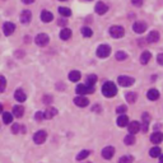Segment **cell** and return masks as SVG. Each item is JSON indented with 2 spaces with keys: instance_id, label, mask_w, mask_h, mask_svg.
<instances>
[{
  "instance_id": "1",
  "label": "cell",
  "mask_w": 163,
  "mask_h": 163,
  "mask_svg": "<svg viewBox=\"0 0 163 163\" xmlns=\"http://www.w3.org/2000/svg\"><path fill=\"white\" fill-rule=\"evenodd\" d=\"M102 93H103V96L107 98L114 97L117 93V88L112 82H106L103 85H102Z\"/></svg>"
},
{
  "instance_id": "2",
  "label": "cell",
  "mask_w": 163,
  "mask_h": 163,
  "mask_svg": "<svg viewBox=\"0 0 163 163\" xmlns=\"http://www.w3.org/2000/svg\"><path fill=\"white\" fill-rule=\"evenodd\" d=\"M110 35L114 38H121L125 35V31L121 25H112V27L110 28Z\"/></svg>"
},
{
  "instance_id": "3",
  "label": "cell",
  "mask_w": 163,
  "mask_h": 163,
  "mask_svg": "<svg viewBox=\"0 0 163 163\" xmlns=\"http://www.w3.org/2000/svg\"><path fill=\"white\" fill-rule=\"evenodd\" d=\"M134 82H135V79L131 78V76H127V75H121V76H118V79H117V83L121 85V87H131Z\"/></svg>"
},
{
  "instance_id": "4",
  "label": "cell",
  "mask_w": 163,
  "mask_h": 163,
  "mask_svg": "<svg viewBox=\"0 0 163 163\" xmlns=\"http://www.w3.org/2000/svg\"><path fill=\"white\" fill-rule=\"evenodd\" d=\"M94 92V88L93 87H88L87 84H79L76 85V93L79 96H84V94H91Z\"/></svg>"
},
{
  "instance_id": "5",
  "label": "cell",
  "mask_w": 163,
  "mask_h": 163,
  "mask_svg": "<svg viewBox=\"0 0 163 163\" xmlns=\"http://www.w3.org/2000/svg\"><path fill=\"white\" fill-rule=\"evenodd\" d=\"M96 52H97V56H98V57L105 59V57L110 56V54H111V47H110L108 45H101V46L97 49Z\"/></svg>"
},
{
  "instance_id": "6",
  "label": "cell",
  "mask_w": 163,
  "mask_h": 163,
  "mask_svg": "<svg viewBox=\"0 0 163 163\" xmlns=\"http://www.w3.org/2000/svg\"><path fill=\"white\" fill-rule=\"evenodd\" d=\"M36 44L38 45V46H46L47 44H49V41H50V37L46 35V33H40V35H37L36 36Z\"/></svg>"
},
{
  "instance_id": "7",
  "label": "cell",
  "mask_w": 163,
  "mask_h": 163,
  "mask_svg": "<svg viewBox=\"0 0 163 163\" xmlns=\"http://www.w3.org/2000/svg\"><path fill=\"white\" fill-rule=\"evenodd\" d=\"M46 138H47V133L45 130H40L33 135V140H35L36 144H42L46 140Z\"/></svg>"
},
{
  "instance_id": "8",
  "label": "cell",
  "mask_w": 163,
  "mask_h": 163,
  "mask_svg": "<svg viewBox=\"0 0 163 163\" xmlns=\"http://www.w3.org/2000/svg\"><path fill=\"white\" fill-rule=\"evenodd\" d=\"M133 29L135 33H143L144 31H147V23L143 21H138L133 24Z\"/></svg>"
},
{
  "instance_id": "9",
  "label": "cell",
  "mask_w": 163,
  "mask_h": 163,
  "mask_svg": "<svg viewBox=\"0 0 163 163\" xmlns=\"http://www.w3.org/2000/svg\"><path fill=\"white\" fill-rule=\"evenodd\" d=\"M15 31V24L12 22H5L3 25V32L5 36H10L12 33Z\"/></svg>"
},
{
  "instance_id": "10",
  "label": "cell",
  "mask_w": 163,
  "mask_h": 163,
  "mask_svg": "<svg viewBox=\"0 0 163 163\" xmlns=\"http://www.w3.org/2000/svg\"><path fill=\"white\" fill-rule=\"evenodd\" d=\"M114 154H115L114 147H106V148H103V150H102V157L105 159H111L114 157Z\"/></svg>"
},
{
  "instance_id": "11",
  "label": "cell",
  "mask_w": 163,
  "mask_h": 163,
  "mask_svg": "<svg viewBox=\"0 0 163 163\" xmlns=\"http://www.w3.org/2000/svg\"><path fill=\"white\" fill-rule=\"evenodd\" d=\"M74 103L76 106H79V107H85V106H88L89 101H88V98H85L83 96H79V97H75L74 98Z\"/></svg>"
},
{
  "instance_id": "12",
  "label": "cell",
  "mask_w": 163,
  "mask_h": 163,
  "mask_svg": "<svg viewBox=\"0 0 163 163\" xmlns=\"http://www.w3.org/2000/svg\"><path fill=\"white\" fill-rule=\"evenodd\" d=\"M127 127H129V131H130V134H136L139 130H140V122H138V121H131V122H129V125H127Z\"/></svg>"
},
{
  "instance_id": "13",
  "label": "cell",
  "mask_w": 163,
  "mask_h": 163,
  "mask_svg": "<svg viewBox=\"0 0 163 163\" xmlns=\"http://www.w3.org/2000/svg\"><path fill=\"white\" fill-rule=\"evenodd\" d=\"M32 19V13L29 10H23L22 14H21V22L23 24H28Z\"/></svg>"
},
{
  "instance_id": "14",
  "label": "cell",
  "mask_w": 163,
  "mask_h": 163,
  "mask_svg": "<svg viewBox=\"0 0 163 163\" xmlns=\"http://www.w3.org/2000/svg\"><path fill=\"white\" fill-rule=\"evenodd\" d=\"M41 19H42V22H45V23H50L51 21L54 19V15H52V13H50L49 10H44L41 13Z\"/></svg>"
},
{
  "instance_id": "15",
  "label": "cell",
  "mask_w": 163,
  "mask_h": 163,
  "mask_svg": "<svg viewBox=\"0 0 163 163\" xmlns=\"http://www.w3.org/2000/svg\"><path fill=\"white\" fill-rule=\"evenodd\" d=\"M158 40H159V32L158 31H152L147 37V41L150 42V44H154V42H157Z\"/></svg>"
},
{
  "instance_id": "16",
  "label": "cell",
  "mask_w": 163,
  "mask_h": 163,
  "mask_svg": "<svg viewBox=\"0 0 163 163\" xmlns=\"http://www.w3.org/2000/svg\"><path fill=\"white\" fill-rule=\"evenodd\" d=\"M108 10V6L105 4V3H102V2H98L97 3V5H96V12L98 13V14H105L106 12Z\"/></svg>"
},
{
  "instance_id": "17",
  "label": "cell",
  "mask_w": 163,
  "mask_h": 163,
  "mask_svg": "<svg viewBox=\"0 0 163 163\" xmlns=\"http://www.w3.org/2000/svg\"><path fill=\"white\" fill-rule=\"evenodd\" d=\"M147 97H148V99H150V101L158 99V98H159V92H158V89H154V88L149 89L148 93H147Z\"/></svg>"
},
{
  "instance_id": "18",
  "label": "cell",
  "mask_w": 163,
  "mask_h": 163,
  "mask_svg": "<svg viewBox=\"0 0 163 163\" xmlns=\"http://www.w3.org/2000/svg\"><path fill=\"white\" fill-rule=\"evenodd\" d=\"M127 122H129V117L126 116V115H120L118 117H117V121H116V124L120 126V127H124V126H127Z\"/></svg>"
},
{
  "instance_id": "19",
  "label": "cell",
  "mask_w": 163,
  "mask_h": 163,
  "mask_svg": "<svg viewBox=\"0 0 163 163\" xmlns=\"http://www.w3.org/2000/svg\"><path fill=\"white\" fill-rule=\"evenodd\" d=\"M14 97L18 102H24L27 99V96H25V92H23L22 89H17L15 93H14Z\"/></svg>"
},
{
  "instance_id": "20",
  "label": "cell",
  "mask_w": 163,
  "mask_h": 163,
  "mask_svg": "<svg viewBox=\"0 0 163 163\" xmlns=\"http://www.w3.org/2000/svg\"><path fill=\"white\" fill-rule=\"evenodd\" d=\"M163 140V134L162 133H153L150 136V142L154 144H158Z\"/></svg>"
},
{
  "instance_id": "21",
  "label": "cell",
  "mask_w": 163,
  "mask_h": 163,
  "mask_svg": "<svg viewBox=\"0 0 163 163\" xmlns=\"http://www.w3.org/2000/svg\"><path fill=\"white\" fill-rule=\"evenodd\" d=\"M72 37V31L69 28H63L61 32H60V38L66 41V40H69Z\"/></svg>"
},
{
  "instance_id": "22",
  "label": "cell",
  "mask_w": 163,
  "mask_h": 163,
  "mask_svg": "<svg viewBox=\"0 0 163 163\" xmlns=\"http://www.w3.org/2000/svg\"><path fill=\"white\" fill-rule=\"evenodd\" d=\"M57 114V111H56V108H52V107H50V108H47L45 112H44V118H52L55 115Z\"/></svg>"
},
{
  "instance_id": "23",
  "label": "cell",
  "mask_w": 163,
  "mask_h": 163,
  "mask_svg": "<svg viewBox=\"0 0 163 163\" xmlns=\"http://www.w3.org/2000/svg\"><path fill=\"white\" fill-rule=\"evenodd\" d=\"M150 57H152V55H150L149 51H144V52L142 54V56H140V63H142L143 65L148 64L149 60H150Z\"/></svg>"
},
{
  "instance_id": "24",
  "label": "cell",
  "mask_w": 163,
  "mask_h": 163,
  "mask_svg": "<svg viewBox=\"0 0 163 163\" xmlns=\"http://www.w3.org/2000/svg\"><path fill=\"white\" fill-rule=\"evenodd\" d=\"M69 79L70 82H78L80 79V73L78 70H73L69 73Z\"/></svg>"
},
{
  "instance_id": "25",
  "label": "cell",
  "mask_w": 163,
  "mask_h": 163,
  "mask_svg": "<svg viewBox=\"0 0 163 163\" xmlns=\"http://www.w3.org/2000/svg\"><path fill=\"white\" fill-rule=\"evenodd\" d=\"M23 112H24V108L22 106H14L13 107V115L15 117H22L23 116Z\"/></svg>"
},
{
  "instance_id": "26",
  "label": "cell",
  "mask_w": 163,
  "mask_h": 163,
  "mask_svg": "<svg viewBox=\"0 0 163 163\" xmlns=\"http://www.w3.org/2000/svg\"><path fill=\"white\" fill-rule=\"evenodd\" d=\"M149 154H150L152 158H157V157H159L161 154H162V150H161L159 147H154V148H152L149 150Z\"/></svg>"
},
{
  "instance_id": "27",
  "label": "cell",
  "mask_w": 163,
  "mask_h": 163,
  "mask_svg": "<svg viewBox=\"0 0 163 163\" xmlns=\"http://www.w3.org/2000/svg\"><path fill=\"white\" fill-rule=\"evenodd\" d=\"M136 98H138V94H136L135 92H129L126 94V101L130 102V103H134V102L136 101Z\"/></svg>"
},
{
  "instance_id": "28",
  "label": "cell",
  "mask_w": 163,
  "mask_h": 163,
  "mask_svg": "<svg viewBox=\"0 0 163 163\" xmlns=\"http://www.w3.org/2000/svg\"><path fill=\"white\" fill-rule=\"evenodd\" d=\"M97 82V76L96 75H88L87 76V85L88 87H93Z\"/></svg>"
},
{
  "instance_id": "29",
  "label": "cell",
  "mask_w": 163,
  "mask_h": 163,
  "mask_svg": "<svg viewBox=\"0 0 163 163\" xmlns=\"http://www.w3.org/2000/svg\"><path fill=\"white\" fill-rule=\"evenodd\" d=\"M3 121H4V124H10V122L13 121L12 114H10V112H4V114H3Z\"/></svg>"
},
{
  "instance_id": "30",
  "label": "cell",
  "mask_w": 163,
  "mask_h": 163,
  "mask_svg": "<svg viewBox=\"0 0 163 163\" xmlns=\"http://www.w3.org/2000/svg\"><path fill=\"white\" fill-rule=\"evenodd\" d=\"M135 143V136L133 134H127L125 136V144L126 145H133Z\"/></svg>"
},
{
  "instance_id": "31",
  "label": "cell",
  "mask_w": 163,
  "mask_h": 163,
  "mask_svg": "<svg viewBox=\"0 0 163 163\" xmlns=\"http://www.w3.org/2000/svg\"><path fill=\"white\" fill-rule=\"evenodd\" d=\"M59 13L61 14L63 17H70L72 15V12H70L69 8H64V6L59 8Z\"/></svg>"
},
{
  "instance_id": "32",
  "label": "cell",
  "mask_w": 163,
  "mask_h": 163,
  "mask_svg": "<svg viewBox=\"0 0 163 163\" xmlns=\"http://www.w3.org/2000/svg\"><path fill=\"white\" fill-rule=\"evenodd\" d=\"M91 154V152L89 150H82L78 156H76V161H83V159H85L88 156Z\"/></svg>"
},
{
  "instance_id": "33",
  "label": "cell",
  "mask_w": 163,
  "mask_h": 163,
  "mask_svg": "<svg viewBox=\"0 0 163 163\" xmlns=\"http://www.w3.org/2000/svg\"><path fill=\"white\" fill-rule=\"evenodd\" d=\"M82 35H83L84 37H91V36L93 35V32H92V29H91L89 27H83V28H82Z\"/></svg>"
},
{
  "instance_id": "34",
  "label": "cell",
  "mask_w": 163,
  "mask_h": 163,
  "mask_svg": "<svg viewBox=\"0 0 163 163\" xmlns=\"http://www.w3.org/2000/svg\"><path fill=\"white\" fill-rule=\"evenodd\" d=\"M116 59L118 60V61H122V60L127 59V54L124 52V51H117V54H116Z\"/></svg>"
},
{
  "instance_id": "35",
  "label": "cell",
  "mask_w": 163,
  "mask_h": 163,
  "mask_svg": "<svg viewBox=\"0 0 163 163\" xmlns=\"http://www.w3.org/2000/svg\"><path fill=\"white\" fill-rule=\"evenodd\" d=\"M5 87H6V79L4 78L3 75H0V93L4 92Z\"/></svg>"
},
{
  "instance_id": "36",
  "label": "cell",
  "mask_w": 163,
  "mask_h": 163,
  "mask_svg": "<svg viewBox=\"0 0 163 163\" xmlns=\"http://www.w3.org/2000/svg\"><path fill=\"white\" fill-rule=\"evenodd\" d=\"M118 163H133V157L131 156H124L120 158Z\"/></svg>"
},
{
  "instance_id": "37",
  "label": "cell",
  "mask_w": 163,
  "mask_h": 163,
  "mask_svg": "<svg viewBox=\"0 0 163 163\" xmlns=\"http://www.w3.org/2000/svg\"><path fill=\"white\" fill-rule=\"evenodd\" d=\"M126 110H127V108H126V106H118V107L116 108V112L122 115L124 112H126Z\"/></svg>"
},
{
  "instance_id": "38",
  "label": "cell",
  "mask_w": 163,
  "mask_h": 163,
  "mask_svg": "<svg viewBox=\"0 0 163 163\" xmlns=\"http://www.w3.org/2000/svg\"><path fill=\"white\" fill-rule=\"evenodd\" d=\"M131 3L134 6H142L143 5V0H131Z\"/></svg>"
},
{
  "instance_id": "39",
  "label": "cell",
  "mask_w": 163,
  "mask_h": 163,
  "mask_svg": "<svg viewBox=\"0 0 163 163\" xmlns=\"http://www.w3.org/2000/svg\"><path fill=\"white\" fill-rule=\"evenodd\" d=\"M12 131L15 134V133H18L19 131V125L18 124H15V125H13V127H12Z\"/></svg>"
},
{
  "instance_id": "40",
  "label": "cell",
  "mask_w": 163,
  "mask_h": 163,
  "mask_svg": "<svg viewBox=\"0 0 163 163\" xmlns=\"http://www.w3.org/2000/svg\"><path fill=\"white\" fill-rule=\"evenodd\" d=\"M157 61H158V64L163 65V54H159V55L157 56Z\"/></svg>"
},
{
  "instance_id": "41",
  "label": "cell",
  "mask_w": 163,
  "mask_h": 163,
  "mask_svg": "<svg viewBox=\"0 0 163 163\" xmlns=\"http://www.w3.org/2000/svg\"><path fill=\"white\" fill-rule=\"evenodd\" d=\"M36 118H37V120H42V118H44V112H42V111L37 112V114H36Z\"/></svg>"
},
{
  "instance_id": "42",
  "label": "cell",
  "mask_w": 163,
  "mask_h": 163,
  "mask_svg": "<svg viewBox=\"0 0 163 163\" xmlns=\"http://www.w3.org/2000/svg\"><path fill=\"white\" fill-rule=\"evenodd\" d=\"M22 2H23L24 4H32L33 2H35V0H22Z\"/></svg>"
},
{
  "instance_id": "43",
  "label": "cell",
  "mask_w": 163,
  "mask_h": 163,
  "mask_svg": "<svg viewBox=\"0 0 163 163\" xmlns=\"http://www.w3.org/2000/svg\"><path fill=\"white\" fill-rule=\"evenodd\" d=\"M57 23H59L60 25H65V24H66V21H64V19H60Z\"/></svg>"
},
{
  "instance_id": "44",
  "label": "cell",
  "mask_w": 163,
  "mask_h": 163,
  "mask_svg": "<svg viewBox=\"0 0 163 163\" xmlns=\"http://www.w3.org/2000/svg\"><path fill=\"white\" fill-rule=\"evenodd\" d=\"M93 111H101V107L99 106H94L93 107Z\"/></svg>"
},
{
  "instance_id": "45",
  "label": "cell",
  "mask_w": 163,
  "mask_h": 163,
  "mask_svg": "<svg viewBox=\"0 0 163 163\" xmlns=\"http://www.w3.org/2000/svg\"><path fill=\"white\" fill-rule=\"evenodd\" d=\"M159 163H163V154L159 156Z\"/></svg>"
},
{
  "instance_id": "46",
  "label": "cell",
  "mask_w": 163,
  "mask_h": 163,
  "mask_svg": "<svg viewBox=\"0 0 163 163\" xmlns=\"http://www.w3.org/2000/svg\"><path fill=\"white\" fill-rule=\"evenodd\" d=\"M2 112H3V106L0 105V114H2Z\"/></svg>"
},
{
  "instance_id": "47",
  "label": "cell",
  "mask_w": 163,
  "mask_h": 163,
  "mask_svg": "<svg viewBox=\"0 0 163 163\" xmlns=\"http://www.w3.org/2000/svg\"><path fill=\"white\" fill-rule=\"evenodd\" d=\"M60 2H66V0H60Z\"/></svg>"
},
{
  "instance_id": "48",
  "label": "cell",
  "mask_w": 163,
  "mask_h": 163,
  "mask_svg": "<svg viewBox=\"0 0 163 163\" xmlns=\"http://www.w3.org/2000/svg\"><path fill=\"white\" fill-rule=\"evenodd\" d=\"M87 2H92V0H87Z\"/></svg>"
},
{
  "instance_id": "49",
  "label": "cell",
  "mask_w": 163,
  "mask_h": 163,
  "mask_svg": "<svg viewBox=\"0 0 163 163\" xmlns=\"http://www.w3.org/2000/svg\"><path fill=\"white\" fill-rule=\"evenodd\" d=\"M87 163H91V162H87Z\"/></svg>"
}]
</instances>
